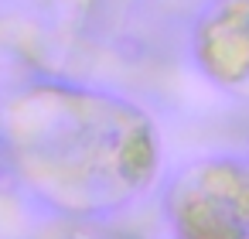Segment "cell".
<instances>
[{
  "label": "cell",
  "instance_id": "1",
  "mask_svg": "<svg viewBox=\"0 0 249 239\" xmlns=\"http://www.w3.org/2000/svg\"><path fill=\"white\" fill-rule=\"evenodd\" d=\"M198 55L222 86L249 92V0H229L205 21Z\"/></svg>",
  "mask_w": 249,
  "mask_h": 239
}]
</instances>
